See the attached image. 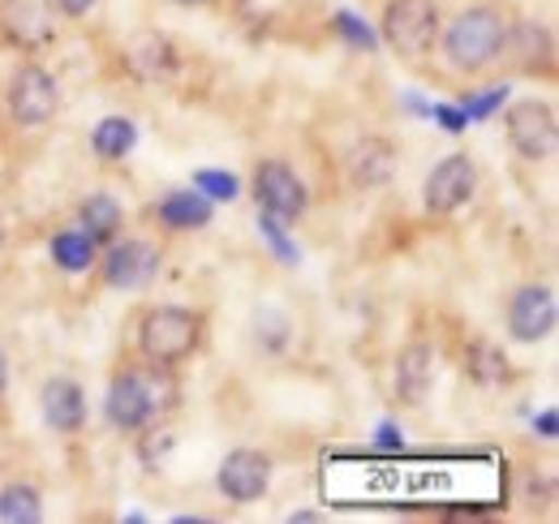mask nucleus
I'll use <instances>...</instances> for the list:
<instances>
[{
    "mask_svg": "<svg viewBox=\"0 0 559 524\" xmlns=\"http://www.w3.org/2000/svg\"><path fill=\"white\" fill-rule=\"evenodd\" d=\"M194 190L207 194L211 202H233V198L241 194V181L233 172H219V168H199L194 172Z\"/></svg>",
    "mask_w": 559,
    "mask_h": 524,
    "instance_id": "393cba45",
    "label": "nucleus"
},
{
    "mask_svg": "<svg viewBox=\"0 0 559 524\" xmlns=\"http://www.w3.org/2000/svg\"><path fill=\"white\" fill-rule=\"evenodd\" d=\"M4 104H9L13 126L39 130V126H48V121L57 117V108H61V86H57V78L44 66H17L13 78H9Z\"/></svg>",
    "mask_w": 559,
    "mask_h": 524,
    "instance_id": "423d86ee",
    "label": "nucleus"
},
{
    "mask_svg": "<svg viewBox=\"0 0 559 524\" xmlns=\"http://www.w3.org/2000/svg\"><path fill=\"white\" fill-rule=\"evenodd\" d=\"M78 228L95 241V246H108L121 237V202L112 194H91L82 206H78Z\"/></svg>",
    "mask_w": 559,
    "mask_h": 524,
    "instance_id": "6ab92c4d",
    "label": "nucleus"
},
{
    "mask_svg": "<svg viewBox=\"0 0 559 524\" xmlns=\"http://www.w3.org/2000/svg\"><path fill=\"white\" fill-rule=\"evenodd\" d=\"M9 388V357H4V348H0V395Z\"/></svg>",
    "mask_w": 559,
    "mask_h": 524,
    "instance_id": "473e14b6",
    "label": "nucleus"
},
{
    "mask_svg": "<svg viewBox=\"0 0 559 524\" xmlns=\"http://www.w3.org/2000/svg\"><path fill=\"white\" fill-rule=\"evenodd\" d=\"M534 430H538L543 439H556V434H559V413H556V408H543V413L534 417Z\"/></svg>",
    "mask_w": 559,
    "mask_h": 524,
    "instance_id": "7c9ffc66",
    "label": "nucleus"
},
{
    "mask_svg": "<svg viewBox=\"0 0 559 524\" xmlns=\"http://www.w3.org/2000/svg\"><path fill=\"white\" fill-rule=\"evenodd\" d=\"M430 383H435V353L426 344H409L401 357H396V400L418 408L430 395Z\"/></svg>",
    "mask_w": 559,
    "mask_h": 524,
    "instance_id": "f3484780",
    "label": "nucleus"
},
{
    "mask_svg": "<svg viewBox=\"0 0 559 524\" xmlns=\"http://www.w3.org/2000/svg\"><path fill=\"white\" fill-rule=\"evenodd\" d=\"M254 198H259V211L276 215L284 224H297L306 211H310V190L306 181L284 164V159H263L254 168Z\"/></svg>",
    "mask_w": 559,
    "mask_h": 524,
    "instance_id": "0eeeda50",
    "label": "nucleus"
},
{
    "mask_svg": "<svg viewBox=\"0 0 559 524\" xmlns=\"http://www.w3.org/2000/svg\"><path fill=\"white\" fill-rule=\"evenodd\" d=\"M0 31H4V39H9L13 48L35 52V48L52 44L57 22H52V13H48L39 0H9V4L0 9Z\"/></svg>",
    "mask_w": 559,
    "mask_h": 524,
    "instance_id": "f8f14e48",
    "label": "nucleus"
},
{
    "mask_svg": "<svg viewBox=\"0 0 559 524\" xmlns=\"http://www.w3.org/2000/svg\"><path fill=\"white\" fill-rule=\"evenodd\" d=\"M121 61H126V69H130L139 82H159V78H168V73L177 69V48H173V39H164L159 31H142V35H134V39L126 44Z\"/></svg>",
    "mask_w": 559,
    "mask_h": 524,
    "instance_id": "dca6fc26",
    "label": "nucleus"
},
{
    "mask_svg": "<svg viewBox=\"0 0 559 524\" xmlns=\"http://www.w3.org/2000/svg\"><path fill=\"white\" fill-rule=\"evenodd\" d=\"M508 17L495 4H474L456 13V22L443 31V57L456 73H483L503 57Z\"/></svg>",
    "mask_w": 559,
    "mask_h": 524,
    "instance_id": "f257e3e1",
    "label": "nucleus"
},
{
    "mask_svg": "<svg viewBox=\"0 0 559 524\" xmlns=\"http://www.w3.org/2000/svg\"><path fill=\"white\" fill-rule=\"evenodd\" d=\"M95 254H99V246H95L82 228H66V233L52 237V262H57L61 271H70V275L86 271V266L95 262Z\"/></svg>",
    "mask_w": 559,
    "mask_h": 524,
    "instance_id": "5701e85b",
    "label": "nucleus"
},
{
    "mask_svg": "<svg viewBox=\"0 0 559 524\" xmlns=\"http://www.w3.org/2000/svg\"><path fill=\"white\" fill-rule=\"evenodd\" d=\"M0 246H4V219H0Z\"/></svg>",
    "mask_w": 559,
    "mask_h": 524,
    "instance_id": "f704fd0d",
    "label": "nucleus"
},
{
    "mask_svg": "<svg viewBox=\"0 0 559 524\" xmlns=\"http://www.w3.org/2000/svg\"><path fill=\"white\" fill-rule=\"evenodd\" d=\"M503 48L516 57V66L525 69V73H534V78L556 69V39H551V31H547L543 22H534V17L508 22V39H503Z\"/></svg>",
    "mask_w": 559,
    "mask_h": 524,
    "instance_id": "ddd939ff",
    "label": "nucleus"
},
{
    "mask_svg": "<svg viewBox=\"0 0 559 524\" xmlns=\"http://www.w3.org/2000/svg\"><path fill=\"white\" fill-rule=\"evenodd\" d=\"M439 22L443 17H439L435 0H388V9L379 17V35L396 57L421 61L439 39Z\"/></svg>",
    "mask_w": 559,
    "mask_h": 524,
    "instance_id": "7ed1b4c3",
    "label": "nucleus"
},
{
    "mask_svg": "<svg viewBox=\"0 0 559 524\" xmlns=\"http://www.w3.org/2000/svg\"><path fill=\"white\" fill-rule=\"evenodd\" d=\"M52 4H57L66 17H86V13L95 9V0H52Z\"/></svg>",
    "mask_w": 559,
    "mask_h": 524,
    "instance_id": "2f4dec72",
    "label": "nucleus"
},
{
    "mask_svg": "<svg viewBox=\"0 0 559 524\" xmlns=\"http://www.w3.org/2000/svg\"><path fill=\"white\" fill-rule=\"evenodd\" d=\"M39 408H44V421H48L57 434H78V430L86 426V392H82L73 379H66V374H57V379L44 383Z\"/></svg>",
    "mask_w": 559,
    "mask_h": 524,
    "instance_id": "2eb2a0df",
    "label": "nucleus"
},
{
    "mask_svg": "<svg viewBox=\"0 0 559 524\" xmlns=\"http://www.w3.org/2000/svg\"><path fill=\"white\" fill-rule=\"evenodd\" d=\"M259 233H263V241L272 246V254H276V259L284 262V266H297V262H301V250H297V241L288 237L284 219L267 215V211H259Z\"/></svg>",
    "mask_w": 559,
    "mask_h": 524,
    "instance_id": "b1692460",
    "label": "nucleus"
},
{
    "mask_svg": "<svg viewBox=\"0 0 559 524\" xmlns=\"http://www.w3.org/2000/svg\"><path fill=\"white\" fill-rule=\"evenodd\" d=\"M503 130H508L512 151H516L525 164H547V159H556L559 121L551 104H543V99H521V104H512V108L503 112Z\"/></svg>",
    "mask_w": 559,
    "mask_h": 524,
    "instance_id": "39448f33",
    "label": "nucleus"
},
{
    "mask_svg": "<svg viewBox=\"0 0 559 524\" xmlns=\"http://www.w3.org/2000/svg\"><path fill=\"white\" fill-rule=\"evenodd\" d=\"M430 117L443 126L448 133H465L469 130V121H465V112H461V104H430Z\"/></svg>",
    "mask_w": 559,
    "mask_h": 524,
    "instance_id": "c85d7f7f",
    "label": "nucleus"
},
{
    "mask_svg": "<svg viewBox=\"0 0 559 524\" xmlns=\"http://www.w3.org/2000/svg\"><path fill=\"white\" fill-rule=\"evenodd\" d=\"M332 26H336L341 39H349V48H357V52H374V48H379V35H374L357 13H349V9H341V13L332 17Z\"/></svg>",
    "mask_w": 559,
    "mask_h": 524,
    "instance_id": "a878e982",
    "label": "nucleus"
},
{
    "mask_svg": "<svg viewBox=\"0 0 559 524\" xmlns=\"http://www.w3.org/2000/svg\"><path fill=\"white\" fill-rule=\"evenodd\" d=\"M478 190V168H474V159L469 155H443L430 172H426V186H421V194H426V211L430 215H456L469 198Z\"/></svg>",
    "mask_w": 559,
    "mask_h": 524,
    "instance_id": "6e6552de",
    "label": "nucleus"
},
{
    "mask_svg": "<svg viewBox=\"0 0 559 524\" xmlns=\"http://www.w3.org/2000/svg\"><path fill=\"white\" fill-rule=\"evenodd\" d=\"M173 4H186V9H194V4H211V0H173Z\"/></svg>",
    "mask_w": 559,
    "mask_h": 524,
    "instance_id": "72a5a7b5",
    "label": "nucleus"
},
{
    "mask_svg": "<svg viewBox=\"0 0 559 524\" xmlns=\"http://www.w3.org/2000/svg\"><path fill=\"white\" fill-rule=\"evenodd\" d=\"M159 275V250L151 241L139 237H117L108 241V254H104V284L117 288V293H139L151 279Z\"/></svg>",
    "mask_w": 559,
    "mask_h": 524,
    "instance_id": "9d476101",
    "label": "nucleus"
},
{
    "mask_svg": "<svg viewBox=\"0 0 559 524\" xmlns=\"http://www.w3.org/2000/svg\"><path fill=\"white\" fill-rule=\"evenodd\" d=\"M465 374L474 379V383H483V388H499V383H508L512 374H508V357L487 344V340H474L469 348H465Z\"/></svg>",
    "mask_w": 559,
    "mask_h": 524,
    "instance_id": "4be33fe9",
    "label": "nucleus"
},
{
    "mask_svg": "<svg viewBox=\"0 0 559 524\" xmlns=\"http://www.w3.org/2000/svg\"><path fill=\"white\" fill-rule=\"evenodd\" d=\"M211 219H215V206L199 190H173L159 202V224L173 228V233H199V228H207Z\"/></svg>",
    "mask_w": 559,
    "mask_h": 524,
    "instance_id": "a211bd4d",
    "label": "nucleus"
},
{
    "mask_svg": "<svg viewBox=\"0 0 559 524\" xmlns=\"http://www.w3.org/2000/svg\"><path fill=\"white\" fill-rule=\"evenodd\" d=\"M0 521L4 524H39L44 521V495L31 481H13L0 490Z\"/></svg>",
    "mask_w": 559,
    "mask_h": 524,
    "instance_id": "412c9836",
    "label": "nucleus"
},
{
    "mask_svg": "<svg viewBox=\"0 0 559 524\" xmlns=\"http://www.w3.org/2000/svg\"><path fill=\"white\" fill-rule=\"evenodd\" d=\"M503 99H508V86H487L483 95H465L461 112H465V121L474 126V121H487V117H495V112L503 108Z\"/></svg>",
    "mask_w": 559,
    "mask_h": 524,
    "instance_id": "bb28decb",
    "label": "nucleus"
},
{
    "mask_svg": "<svg viewBox=\"0 0 559 524\" xmlns=\"http://www.w3.org/2000/svg\"><path fill=\"white\" fill-rule=\"evenodd\" d=\"M215 486L228 503H259L272 486V456L267 452H254V448H237L219 460V473H215Z\"/></svg>",
    "mask_w": 559,
    "mask_h": 524,
    "instance_id": "1a4fd4ad",
    "label": "nucleus"
},
{
    "mask_svg": "<svg viewBox=\"0 0 559 524\" xmlns=\"http://www.w3.org/2000/svg\"><path fill=\"white\" fill-rule=\"evenodd\" d=\"M91 146H95L99 159L117 164V159H126V155L139 146V126H134L130 117H104V121L95 126V133H91Z\"/></svg>",
    "mask_w": 559,
    "mask_h": 524,
    "instance_id": "aec40b11",
    "label": "nucleus"
},
{
    "mask_svg": "<svg viewBox=\"0 0 559 524\" xmlns=\"http://www.w3.org/2000/svg\"><path fill=\"white\" fill-rule=\"evenodd\" d=\"M203 344V319L181 306H155L139 323V348L155 370H173Z\"/></svg>",
    "mask_w": 559,
    "mask_h": 524,
    "instance_id": "f03ea898",
    "label": "nucleus"
},
{
    "mask_svg": "<svg viewBox=\"0 0 559 524\" xmlns=\"http://www.w3.org/2000/svg\"><path fill=\"white\" fill-rule=\"evenodd\" d=\"M142 430H146V426H142ZM173 443H177V439H173L168 430H146V434L139 439V460H142V468H146V473H155V468H159V464L168 460V452H173Z\"/></svg>",
    "mask_w": 559,
    "mask_h": 524,
    "instance_id": "cd10ccee",
    "label": "nucleus"
},
{
    "mask_svg": "<svg viewBox=\"0 0 559 524\" xmlns=\"http://www.w3.org/2000/svg\"><path fill=\"white\" fill-rule=\"evenodd\" d=\"M556 331V293L547 284H525L508 301V335L516 344H538Z\"/></svg>",
    "mask_w": 559,
    "mask_h": 524,
    "instance_id": "9b49d317",
    "label": "nucleus"
},
{
    "mask_svg": "<svg viewBox=\"0 0 559 524\" xmlns=\"http://www.w3.org/2000/svg\"><path fill=\"white\" fill-rule=\"evenodd\" d=\"M168 400H159V374H142V370H121L112 383H108V395H104V417L112 430H126L134 434L142 426L155 421V413L164 408Z\"/></svg>",
    "mask_w": 559,
    "mask_h": 524,
    "instance_id": "20e7f679",
    "label": "nucleus"
},
{
    "mask_svg": "<svg viewBox=\"0 0 559 524\" xmlns=\"http://www.w3.org/2000/svg\"><path fill=\"white\" fill-rule=\"evenodd\" d=\"M374 448H379V452H405V434H401V426H396V421H379V430H374Z\"/></svg>",
    "mask_w": 559,
    "mask_h": 524,
    "instance_id": "c756f323",
    "label": "nucleus"
},
{
    "mask_svg": "<svg viewBox=\"0 0 559 524\" xmlns=\"http://www.w3.org/2000/svg\"><path fill=\"white\" fill-rule=\"evenodd\" d=\"M345 168H349V181L357 190H379L396 172V146L388 138H361L349 146Z\"/></svg>",
    "mask_w": 559,
    "mask_h": 524,
    "instance_id": "4468645a",
    "label": "nucleus"
}]
</instances>
